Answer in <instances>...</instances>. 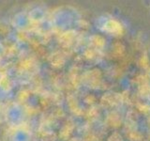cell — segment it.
Returning a JSON list of instances; mask_svg holds the SVG:
<instances>
[{"label": "cell", "mask_w": 150, "mask_h": 141, "mask_svg": "<svg viewBox=\"0 0 150 141\" xmlns=\"http://www.w3.org/2000/svg\"><path fill=\"white\" fill-rule=\"evenodd\" d=\"M97 27L101 32L112 36H121L124 33V27L122 24L112 17H100L97 21Z\"/></svg>", "instance_id": "cell-1"}, {"label": "cell", "mask_w": 150, "mask_h": 141, "mask_svg": "<svg viewBox=\"0 0 150 141\" xmlns=\"http://www.w3.org/2000/svg\"><path fill=\"white\" fill-rule=\"evenodd\" d=\"M74 16L69 9L63 11L62 9H58V11L55 12L54 19H52V26L57 28H65L66 31H69V26L73 23Z\"/></svg>", "instance_id": "cell-2"}, {"label": "cell", "mask_w": 150, "mask_h": 141, "mask_svg": "<svg viewBox=\"0 0 150 141\" xmlns=\"http://www.w3.org/2000/svg\"><path fill=\"white\" fill-rule=\"evenodd\" d=\"M6 118L8 123L14 127L22 125L23 121V111L22 106L17 103H11L8 107H7Z\"/></svg>", "instance_id": "cell-3"}, {"label": "cell", "mask_w": 150, "mask_h": 141, "mask_svg": "<svg viewBox=\"0 0 150 141\" xmlns=\"http://www.w3.org/2000/svg\"><path fill=\"white\" fill-rule=\"evenodd\" d=\"M31 24H32V22L30 20L29 16H28V13H25V12L18 13L13 18L14 27L21 31H25V30L29 29Z\"/></svg>", "instance_id": "cell-4"}, {"label": "cell", "mask_w": 150, "mask_h": 141, "mask_svg": "<svg viewBox=\"0 0 150 141\" xmlns=\"http://www.w3.org/2000/svg\"><path fill=\"white\" fill-rule=\"evenodd\" d=\"M123 97L119 93H106L101 98V105L105 107H115L121 105Z\"/></svg>", "instance_id": "cell-5"}, {"label": "cell", "mask_w": 150, "mask_h": 141, "mask_svg": "<svg viewBox=\"0 0 150 141\" xmlns=\"http://www.w3.org/2000/svg\"><path fill=\"white\" fill-rule=\"evenodd\" d=\"M27 13H28V16H29L32 23L40 24L43 21H45L46 11L42 7L33 8L31 11H29V12H27Z\"/></svg>", "instance_id": "cell-6"}, {"label": "cell", "mask_w": 150, "mask_h": 141, "mask_svg": "<svg viewBox=\"0 0 150 141\" xmlns=\"http://www.w3.org/2000/svg\"><path fill=\"white\" fill-rule=\"evenodd\" d=\"M31 137V134L28 130H25L22 127H18L14 130L11 135V141H29Z\"/></svg>", "instance_id": "cell-7"}, {"label": "cell", "mask_w": 150, "mask_h": 141, "mask_svg": "<svg viewBox=\"0 0 150 141\" xmlns=\"http://www.w3.org/2000/svg\"><path fill=\"white\" fill-rule=\"evenodd\" d=\"M89 42L92 46V49L100 52L105 46V40L100 35H93L89 39Z\"/></svg>", "instance_id": "cell-8"}, {"label": "cell", "mask_w": 150, "mask_h": 141, "mask_svg": "<svg viewBox=\"0 0 150 141\" xmlns=\"http://www.w3.org/2000/svg\"><path fill=\"white\" fill-rule=\"evenodd\" d=\"M0 88L1 89L5 91H8L11 88V82L9 78L8 77V75L3 74L1 77H0Z\"/></svg>", "instance_id": "cell-9"}, {"label": "cell", "mask_w": 150, "mask_h": 141, "mask_svg": "<svg viewBox=\"0 0 150 141\" xmlns=\"http://www.w3.org/2000/svg\"><path fill=\"white\" fill-rule=\"evenodd\" d=\"M8 27L7 25L0 23V38H6L8 35Z\"/></svg>", "instance_id": "cell-10"}, {"label": "cell", "mask_w": 150, "mask_h": 141, "mask_svg": "<svg viewBox=\"0 0 150 141\" xmlns=\"http://www.w3.org/2000/svg\"><path fill=\"white\" fill-rule=\"evenodd\" d=\"M108 141H123V139H122V136L120 135L118 132H114L108 137Z\"/></svg>", "instance_id": "cell-11"}, {"label": "cell", "mask_w": 150, "mask_h": 141, "mask_svg": "<svg viewBox=\"0 0 150 141\" xmlns=\"http://www.w3.org/2000/svg\"><path fill=\"white\" fill-rule=\"evenodd\" d=\"M6 52H7L6 47H5L4 44L2 43L1 41H0V58H1L2 56H4L5 55H6Z\"/></svg>", "instance_id": "cell-12"}, {"label": "cell", "mask_w": 150, "mask_h": 141, "mask_svg": "<svg viewBox=\"0 0 150 141\" xmlns=\"http://www.w3.org/2000/svg\"><path fill=\"white\" fill-rule=\"evenodd\" d=\"M148 81H149V85H150V74H149V77H148Z\"/></svg>", "instance_id": "cell-13"}]
</instances>
